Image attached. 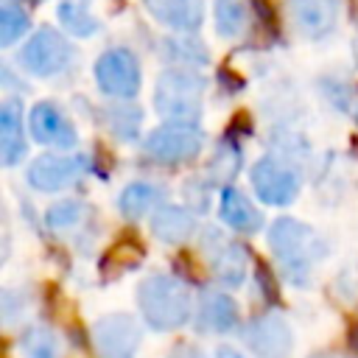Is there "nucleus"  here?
Wrapping results in <instances>:
<instances>
[{
    "label": "nucleus",
    "instance_id": "nucleus-1",
    "mask_svg": "<svg viewBox=\"0 0 358 358\" xmlns=\"http://www.w3.org/2000/svg\"><path fill=\"white\" fill-rule=\"evenodd\" d=\"M268 246L285 280L294 285H308L316 263L327 255V243L296 218H277L268 227Z\"/></svg>",
    "mask_w": 358,
    "mask_h": 358
},
{
    "label": "nucleus",
    "instance_id": "nucleus-2",
    "mask_svg": "<svg viewBox=\"0 0 358 358\" xmlns=\"http://www.w3.org/2000/svg\"><path fill=\"white\" fill-rule=\"evenodd\" d=\"M137 305L148 327L176 330L190 319L193 299L187 285L173 274H151L137 288Z\"/></svg>",
    "mask_w": 358,
    "mask_h": 358
},
{
    "label": "nucleus",
    "instance_id": "nucleus-3",
    "mask_svg": "<svg viewBox=\"0 0 358 358\" xmlns=\"http://www.w3.org/2000/svg\"><path fill=\"white\" fill-rule=\"evenodd\" d=\"M204 106V78L201 73L173 64L159 73L154 87V109L165 120L199 123Z\"/></svg>",
    "mask_w": 358,
    "mask_h": 358
},
{
    "label": "nucleus",
    "instance_id": "nucleus-4",
    "mask_svg": "<svg viewBox=\"0 0 358 358\" xmlns=\"http://www.w3.org/2000/svg\"><path fill=\"white\" fill-rule=\"evenodd\" d=\"M73 56L76 53H73V45L67 42V36L59 34L56 28L45 25L28 36L17 62L25 73H31L36 78H50V76H59L62 70H67Z\"/></svg>",
    "mask_w": 358,
    "mask_h": 358
},
{
    "label": "nucleus",
    "instance_id": "nucleus-5",
    "mask_svg": "<svg viewBox=\"0 0 358 358\" xmlns=\"http://www.w3.org/2000/svg\"><path fill=\"white\" fill-rule=\"evenodd\" d=\"M201 131L196 123H179V120H165L159 129H154L145 143H143V154L148 162L157 165H179L193 159L201 151Z\"/></svg>",
    "mask_w": 358,
    "mask_h": 358
},
{
    "label": "nucleus",
    "instance_id": "nucleus-6",
    "mask_svg": "<svg viewBox=\"0 0 358 358\" xmlns=\"http://www.w3.org/2000/svg\"><path fill=\"white\" fill-rule=\"evenodd\" d=\"M95 84L109 98H134L143 84L140 62L129 48H109L95 62Z\"/></svg>",
    "mask_w": 358,
    "mask_h": 358
},
{
    "label": "nucleus",
    "instance_id": "nucleus-7",
    "mask_svg": "<svg viewBox=\"0 0 358 358\" xmlns=\"http://www.w3.org/2000/svg\"><path fill=\"white\" fill-rule=\"evenodd\" d=\"M201 252H204V257L210 263L213 277L221 285L235 288V285H241L246 280L249 255H246V249L238 241L227 238L221 229H215V227H207L204 229V235H201Z\"/></svg>",
    "mask_w": 358,
    "mask_h": 358
},
{
    "label": "nucleus",
    "instance_id": "nucleus-8",
    "mask_svg": "<svg viewBox=\"0 0 358 358\" xmlns=\"http://www.w3.org/2000/svg\"><path fill=\"white\" fill-rule=\"evenodd\" d=\"M140 338V324L129 313H109L92 324V347L98 358H134Z\"/></svg>",
    "mask_w": 358,
    "mask_h": 358
},
{
    "label": "nucleus",
    "instance_id": "nucleus-9",
    "mask_svg": "<svg viewBox=\"0 0 358 358\" xmlns=\"http://www.w3.org/2000/svg\"><path fill=\"white\" fill-rule=\"evenodd\" d=\"M90 171V159L81 157V154H45V157H36L31 165H28V185L34 190H42V193H53V190H64L70 185H76L84 173Z\"/></svg>",
    "mask_w": 358,
    "mask_h": 358
},
{
    "label": "nucleus",
    "instance_id": "nucleus-10",
    "mask_svg": "<svg viewBox=\"0 0 358 358\" xmlns=\"http://www.w3.org/2000/svg\"><path fill=\"white\" fill-rule=\"evenodd\" d=\"M344 0H285V14L305 39H324L336 31Z\"/></svg>",
    "mask_w": 358,
    "mask_h": 358
},
{
    "label": "nucleus",
    "instance_id": "nucleus-11",
    "mask_svg": "<svg viewBox=\"0 0 358 358\" xmlns=\"http://www.w3.org/2000/svg\"><path fill=\"white\" fill-rule=\"evenodd\" d=\"M243 341L257 358H288L294 350V336L291 327L285 324L282 316L277 313H263L255 316L243 327Z\"/></svg>",
    "mask_w": 358,
    "mask_h": 358
},
{
    "label": "nucleus",
    "instance_id": "nucleus-12",
    "mask_svg": "<svg viewBox=\"0 0 358 358\" xmlns=\"http://www.w3.org/2000/svg\"><path fill=\"white\" fill-rule=\"evenodd\" d=\"M252 187L266 204H288L299 190V173L274 157L252 165Z\"/></svg>",
    "mask_w": 358,
    "mask_h": 358
},
{
    "label": "nucleus",
    "instance_id": "nucleus-13",
    "mask_svg": "<svg viewBox=\"0 0 358 358\" xmlns=\"http://www.w3.org/2000/svg\"><path fill=\"white\" fill-rule=\"evenodd\" d=\"M28 129L31 137L42 145L53 148H73L78 143V131L70 123V117L53 103V101H39L31 115H28Z\"/></svg>",
    "mask_w": 358,
    "mask_h": 358
},
{
    "label": "nucleus",
    "instance_id": "nucleus-14",
    "mask_svg": "<svg viewBox=\"0 0 358 358\" xmlns=\"http://www.w3.org/2000/svg\"><path fill=\"white\" fill-rule=\"evenodd\" d=\"M145 11L176 34H196L204 22V0H143Z\"/></svg>",
    "mask_w": 358,
    "mask_h": 358
},
{
    "label": "nucleus",
    "instance_id": "nucleus-15",
    "mask_svg": "<svg viewBox=\"0 0 358 358\" xmlns=\"http://www.w3.org/2000/svg\"><path fill=\"white\" fill-rule=\"evenodd\" d=\"M238 324V305L229 294L207 288L201 291L199 299V316H196V327L207 330V333H229Z\"/></svg>",
    "mask_w": 358,
    "mask_h": 358
},
{
    "label": "nucleus",
    "instance_id": "nucleus-16",
    "mask_svg": "<svg viewBox=\"0 0 358 358\" xmlns=\"http://www.w3.org/2000/svg\"><path fill=\"white\" fill-rule=\"evenodd\" d=\"M25 154V131H22V103L8 98L0 106V159L6 168L17 165Z\"/></svg>",
    "mask_w": 358,
    "mask_h": 358
},
{
    "label": "nucleus",
    "instance_id": "nucleus-17",
    "mask_svg": "<svg viewBox=\"0 0 358 358\" xmlns=\"http://www.w3.org/2000/svg\"><path fill=\"white\" fill-rule=\"evenodd\" d=\"M151 232L165 243H185L196 232V218L185 207L162 204L151 218Z\"/></svg>",
    "mask_w": 358,
    "mask_h": 358
},
{
    "label": "nucleus",
    "instance_id": "nucleus-18",
    "mask_svg": "<svg viewBox=\"0 0 358 358\" xmlns=\"http://www.w3.org/2000/svg\"><path fill=\"white\" fill-rule=\"evenodd\" d=\"M221 218L227 227L238 229V232H257L263 227V215L257 213V207L235 187H224L221 190Z\"/></svg>",
    "mask_w": 358,
    "mask_h": 358
},
{
    "label": "nucleus",
    "instance_id": "nucleus-19",
    "mask_svg": "<svg viewBox=\"0 0 358 358\" xmlns=\"http://www.w3.org/2000/svg\"><path fill=\"white\" fill-rule=\"evenodd\" d=\"M92 3L95 0H62L59 3V22L67 34L73 36H95L101 31V17L92 11Z\"/></svg>",
    "mask_w": 358,
    "mask_h": 358
},
{
    "label": "nucleus",
    "instance_id": "nucleus-20",
    "mask_svg": "<svg viewBox=\"0 0 358 358\" xmlns=\"http://www.w3.org/2000/svg\"><path fill=\"white\" fill-rule=\"evenodd\" d=\"M162 199H165V187H162V185L134 182V185L123 187V193H120V199H117V207H120V213H123L129 221H137V218H143L151 207H157Z\"/></svg>",
    "mask_w": 358,
    "mask_h": 358
},
{
    "label": "nucleus",
    "instance_id": "nucleus-21",
    "mask_svg": "<svg viewBox=\"0 0 358 358\" xmlns=\"http://www.w3.org/2000/svg\"><path fill=\"white\" fill-rule=\"evenodd\" d=\"M31 20L20 0H0V45L11 48L28 31Z\"/></svg>",
    "mask_w": 358,
    "mask_h": 358
},
{
    "label": "nucleus",
    "instance_id": "nucleus-22",
    "mask_svg": "<svg viewBox=\"0 0 358 358\" xmlns=\"http://www.w3.org/2000/svg\"><path fill=\"white\" fill-rule=\"evenodd\" d=\"M249 22L246 0H215V31L227 39L241 36Z\"/></svg>",
    "mask_w": 358,
    "mask_h": 358
},
{
    "label": "nucleus",
    "instance_id": "nucleus-23",
    "mask_svg": "<svg viewBox=\"0 0 358 358\" xmlns=\"http://www.w3.org/2000/svg\"><path fill=\"white\" fill-rule=\"evenodd\" d=\"M20 350L25 358H59V341L50 327L31 324L20 336Z\"/></svg>",
    "mask_w": 358,
    "mask_h": 358
},
{
    "label": "nucleus",
    "instance_id": "nucleus-24",
    "mask_svg": "<svg viewBox=\"0 0 358 358\" xmlns=\"http://www.w3.org/2000/svg\"><path fill=\"white\" fill-rule=\"evenodd\" d=\"M238 168H241V148L227 137V140L218 143V148H215V154L210 159L207 173H210L213 182H229L238 173Z\"/></svg>",
    "mask_w": 358,
    "mask_h": 358
},
{
    "label": "nucleus",
    "instance_id": "nucleus-25",
    "mask_svg": "<svg viewBox=\"0 0 358 358\" xmlns=\"http://www.w3.org/2000/svg\"><path fill=\"white\" fill-rule=\"evenodd\" d=\"M140 123H143V112L137 106L120 103V106H109L106 109V126L120 140H134L137 131H140Z\"/></svg>",
    "mask_w": 358,
    "mask_h": 358
},
{
    "label": "nucleus",
    "instance_id": "nucleus-26",
    "mask_svg": "<svg viewBox=\"0 0 358 358\" xmlns=\"http://www.w3.org/2000/svg\"><path fill=\"white\" fill-rule=\"evenodd\" d=\"M165 48H168V59H176L182 67L207 64V50H204V45L193 42L190 34H179L176 39H168Z\"/></svg>",
    "mask_w": 358,
    "mask_h": 358
},
{
    "label": "nucleus",
    "instance_id": "nucleus-27",
    "mask_svg": "<svg viewBox=\"0 0 358 358\" xmlns=\"http://www.w3.org/2000/svg\"><path fill=\"white\" fill-rule=\"evenodd\" d=\"M84 213H87L84 204L76 201V199H70V201H59V204H53V207L48 210L45 224H48L50 229H56V232H67V229H73V227L81 224Z\"/></svg>",
    "mask_w": 358,
    "mask_h": 358
},
{
    "label": "nucleus",
    "instance_id": "nucleus-28",
    "mask_svg": "<svg viewBox=\"0 0 358 358\" xmlns=\"http://www.w3.org/2000/svg\"><path fill=\"white\" fill-rule=\"evenodd\" d=\"M215 358H243V355L235 352L232 347H218V350H215Z\"/></svg>",
    "mask_w": 358,
    "mask_h": 358
},
{
    "label": "nucleus",
    "instance_id": "nucleus-29",
    "mask_svg": "<svg viewBox=\"0 0 358 358\" xmlns=\"http://www.w3.org/2000/svg\"><path fill=\"white\" fill-rule=\"evenodd\" d=\"M350 347H352V352H358V324L350 330Z\"/></svg>",
    "mask_w": 358,
    "mask_h": 358
},
{
    "label": "nucleus",
    "instance_id": "nucleus-30",
    "mask_svg": "<svg viewBox=\"0 0 358 358\" xmlns=\"http://www.w3.org/2000/svg\"><path fill=\"white\" fill-rule=\"evenodd\" d=\"M355 117H358V109H355Z\"/></svg>",
    "mask_w": 358,
    "mask_h": 358
}]
</instances>
